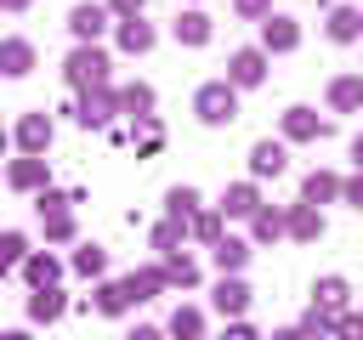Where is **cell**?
Instances as JSON below:
<instances>
[{
	"label": "cell",
	"mask_w": 363,
	"mask_h": 340,
	"mask_svg": "<svg viewBox=\"0 0 363 340\" xmlns=\"http://www.w3.org/2000/svg\"><path fill=\"white\" fill-rule=\"evenodd\" d=\"M199 113H204L210 125L233 119V91H227V85H204V91H199Z\"/></svg>",
	"instance_id": "6da1fadb"
},
{
	"label": "cell",
	"mask_w": 363,
	"mask_h": 340,
	"mask_svg": "<svg viewBox=\"0 0 363 340\" xmlns=\"http://www.w3.org/2000/svg\"><path fill=\"white\" fill-rule=\"evenodd\" d=\"M102 68H108V57H102V51H74V62H68V79H74V85H85V79H102Z\"/></svg>",
	"instance_id": "7a4b0ae2"
},
{
	"label": "cell",
	"mask_w": 363,
	"mask_h": 340,
	"mask_svg": "<svg viewBox=\"0 0 363 340\" xmlns=\"http://www.w3.org/2000/svg\"><path fill=\"white\" fill-rule=\"evenodd\" d=\"M0 68H6V74H28V45H23V40H6V45H0Z\"/></svg>",
	"instance_id": "3957f363"
},
{
	"label": "cell",
	"mask_w": 363,
	"mask_h": 340,
	"mask_svg": "<svg viewBox=\"0 0 363 340\" xmlns=\"http://www.w3.org/2000/svg\"><path fill=\"white\" fill-rule=\"evenodd\" d=\"M233 79H238V85H255V79H261V51H238V57H233Z\"/></svg>",
	"instance_id": "277c9868"
},
{
	"label": "cell",
	"mask_w": 363,
	"mask_h": 340,
	"mask_svg": "<svg viewBox=\"0 0 363 340\" xmlns=\"http://www.w3.org/2000/svg\"><path fill=\"white\" fill-rule=\"evenodd\" d=\"M255 170H261V176H278V170H284V147L261 142V147H255Z\"/></svg>",
	"instance_id": "5b68a950"
},
{
	"label": "cell",
	"mask_w": 363,
	"mask_h": 340,
	"mask_svg": "<svg viewBox=\"0 0 363 340\" xmlns=\"http://www.w3.org/2000/svg\"><path fill=\"white\" fill-rule=\"evenodd\" d=\"M244 300H250L244 283H221V289H216V306H221V312H244Z\"/></svg>",
	"instance_id": "8992f818"
},
{
	"label": "cell",
	"mask_w": 363,
	"mask_h": 340,
	"mask_svg": "<svg viewBox=\"0 0 363 340\" xmlns=\"http://www.w3.org/2000/svg\"><path fill=\"white\" fill-rule=\"evenodd\" d=\"M45 136H51V125H45L40 113H28V119H23V147H45Z\"/></svg>",
	"instance_id": "52a82bcc"
},
{
	"label": "cell",
	"mask_w": 363,
	"mask_h": 340,
	"mask_svg": "<svg viewBox=\"0 0 363 340\" xmlns=\"http://www.w3.org/2000/svg\"><path fill=\"white\" fill-rule=\"evenodd\" d=\"M68 23H74V34H96V28H102V11H96V6H79Z\"/></svg>",
	"instance_id": "ba28073f"
},
{
	"label": "cell",
	"mask_w": 363,
	"mask_h": 340,
	"mask_svg": "<svg viewBox=\"0 0 363 340\" xmlns=\"http://www.w3.org/2000/svg\"><path fill=\"white\" fill-rule=\"evenodd\" d=\"M267 45H278V51H284V45H295V28H289V17H272V23H267Z\"/></svg>",
	"instance_id": "9c48e42d"
},
{
	"label": "cell",
	"mask_w": 363,
	"mask_h": 340,
	"mask_svg": "<svg viewBox=\"0 0 363 340\" xmlns=\"http://www.w3.org/2000/svg\"><path fill=\"white\" fill-rule=\"evenodd\" d=\"M357 96H363V85H357V79H335V91H329V102H335V108H352Z\"/></svg>",
	"instance_id": "30bf717a"
},
{
	"label": "cell",
	"mask_w": 363,
	"mask_h": 340,
	"mask_svg": "<svg viewBox=\"0 0 363 340\" xmlns=\"http://www.w3.org/2000/svg\"><path fill=\"white\" fill-rule=\"evenodd\" d=\"M318 130H323V125H318L306 108H289V136H318Z\"/></svg>",
	"instance_id": "8fae6325"
},
{
	"label": "cell",
	"mask_w": 363,
	"mask_h": 340,
	"mask_svg": "<svg viewBox=\"0 0 363 340\" xmlns=\"http://www.w3.org/2000/svg\"><path fill=\"white\" fill-rule=\"evenodd\" d=\"M176 34H182V40H204V34H210V23H204L199 11H187V17L176 23Z\"/></svg>",
	"instance_id": "7c38bea8"
},
{
	"label": "cell",
	"mask_w": 363,
	"mask_h": 340,
	"mask_svg": "<svg viewBox=\"0 0 363 340\" xmlns=\"http://www.w3.org/2000/svg\"><path fill=\"white\" fill-rule=\"evenodd\" d=\"M119 40H125V45H130V51H142V45H147V40H153V34H147V23H136V17H130V23H125V28H119Z\"/></svg>",
	"instance_id": "4fadbf2b"
},
{
	"label": "cell",
	"mask_w": 363,
	"mask_h": 340,
	"mask_svg": "<svg viewBox=\"0 0 363 340\" xmlns=\"http://www.w3.org/2000/svg\"><path fill=\"white\" fill-rule=\"evenodd\" d=\"M221 210H233V215H250V210H255V193H250V187H233Z\"/></svg>",
	"instance_id": "5bb4252c"
},
{
	"label": "cell",
	"mask_w": 363,
	"mask_h": 340,
	"mask_svg": "<svg viewBox=\"0 0 363 340\" xmlns=\"http://www.w3.org/2000/svg\"><path fill=\"white\" fill-rule=\"evenodd\" d=\"M57 312H62V295L57 289H40L34 295V317H57Z\"/></svg>",
	"instance_id": "9a60e30c"
},
{
	"label": "cell",
	"mask_w": 363,
	"mask_h": 340,
	"mask_svg": "<svg viewBox=\"0 0 363 340\" xmlns=\"http://www.w3.org/2000/svg\"><path fill=\"white\" fill-rule=\"evenodd\" d=\"M329 34H335V40H352V34H357V11H335Z\"/></svg>",
	"instance_id": "2e32d148"
},
{
	"label": "cell",
	"mask_w": 363,
	"mask_h": 340,
	"mask_svg": "<svg viewBox=\"0 0 363 340\" xmlns=\"http://www.w3.org/2000/svg\"><path fill=\"white\" fill-rule=\"evenodd\" d=\"M11 181H17V187H34V181H40V159H23V164L11 170Z\"/></svg>",
	"instance_id": "e0dca14e"
},
{
	"label": "cell",
	"mask_w": 363,
	"mask_h": 340,
	"mask_svg": "<svg viewBox=\"0 0 363 340\" xmlns=\"http://www.w3.org/2000/svg\"><path fill=\"white\" fill-rule=\"evenodd\" d=\"M170 329H176L182 340H193V334H199V312H176V323H170Z\"/></svg>",
	"instance_id": "ac0fdd59"
},
{
	"label": "cell",
	"mask_w": 363,
	"mask_h": 340,
	"mask_svg": "<svg viewBox=\"0 0 363 340\" xmlns=\"http://www.w3.org/2000/svg\"><path fill=\"white\" fill-rule=\"evenodd\" d=\"M216 261H221V266H238V261H244V244H233V238H227V244L216 249Z\"/></svg>",
	"instance_id": "d6986e66"
},
{
	"label": "cell",
	"mask_w": 363,
	"mask_h": 340,
	"mask_svg": "<svg viewBox=\"0 0 363 340\" xmlns=\"http://www.w3.org/2000/svg\"><path fill=\"white\" fill-rule=\"evenodd\" d=\"M329 193H335L329 176H312V181H306V198H329Z\"/></svg>",
	"instance_id": "ffe728a7"
},
{
	"label": "cell",
	"mask_w": 363,
	"mask_h": 340,
	"mask_svg": "<svg viewBox=\"0 0 363 340\" xmlns=\"http://www.w3.org/2000/svg\"><path fill=\"white\" fill-rule=\"evenodd\" d=\"M17 255H23V238L6 232V238H0V261H17Z\"/></svg>",
	"instance_id": "44dd1931"
},
{
	"label": "cell",
	"mask_w": 363,
	"mask_h": 340,
	"mask_svg": "<svg viewBox=\"0 0 363 340\" xmlns=\"http://www.w3.org/2000/svg\"><path fill=\"white\" fill-rule=\"evenodd\" d=\"M193 204H199V198H193V193H187V187H182V193H170V210H176V215H187V210H193Z\"/></svg>",
	"instance_id": "7402d4cb"
},
{
	"label": "cell",
	"mask_w": 363,
	"mask_h": 340,
	"mask_svg": "<svg viewBox=\"0 0 363 340\" xmlns=\"http://www.w3.org/2000/svg\"><path fill=\"white\" fill-rule=\"evenodd\" d=\"M51 272H57V266H51V261H45V255H40V261H28V278H34V283H45V278H51Z\"/></svg>",
	"instance_id": "603a6c76"
},
{
	"label": "cell",
	"mask_w": 363,
	"mask_h": 340,
	"mask_svg": "<svg viewBox=\"0 0 363 340\" xmlns=\"http://www.w3.org/2000/svg\"><path fill=\"white\" fill-rule=\"evenodd\" d=\"M255 232H261V238H272V232H278V215H272V210H267V215H255Z\"/></svg>",
	"instance_id": "cb8c5ba5"
},
{
	"label": "cell",
	"mask_w": 363,
	"mask_h": 340,
	"mask_svg": "<svg viewBox=\"0 0 363 340\" xmlns=\"http://www.w3.org/2000/svg\"><path fill=\"white\" fill-rule=\"evenodd\" d=\"M295 232H301V238H312V232H318V221H312V210H301V215H295Z\"/></svg>",
	"instance_id": "d4e9b609"
},
{
	"label": "cell",
	"mask_w": 363,
	"mask_h": 340,
	"mask_svg": "<svg viewBox=\"0 0 363 340\" xmlns=\"http://www.w3.org/2000/svg\"><path fill=\"white\" fill-rule=\"evenodd\" d=\"M79 272H102V249H85L79 255Z\"/></svg>",
	"instance_id": "484cf974"
},
{
	"label": "cell",
	"mask_w": 363,
	"mask_h": 340,
	"mask_svg": "<svg viewBox=\"0 0 363 340\" xmlns=\"http://www.w3.org/2000/svg\"><path fill=\"white\" fill-rule=\"evenodd\" d=\"M340 334H346V340H363V317H346V323H340Z\"/></svg>",
	"instance_id": "4316f807"
},
{
	"label": "cell",
	"mask_w": 363,
	"mask_h": 340,
	"mask_svg": "<svg viewBox=\"0 0 363 340\" xmlns=\"http://www.w3.org/2000/svg\"><path fill=\"white\" fill-rule=\"evenodd\" d=\"M261 6H267V0H238V11H250V17H255Z\"/></svg>",
	"instance_id": "83f0119b"
},
{
	"label": "cell",
	"mask_w": 363,
	"mask_h": 340,
	"mask_svg": "<svg viewBox=\"0 0 363 340\" xmlns=\"http://www.w3.org/2000/svg\"><path fill=\"white\" fill-rule=\"evenodd\" d=\"M113 6H119V11H136V6H142V0H113Z\"/></svg>",
	"instance_id": "f1b7e54d"
},
{
	"label": "cell",
	"mask_w": 363,
	"mask_h": 340,
	"mask_svg": "<svg viewBox=\"0 0 363 340\" xmlns=\"http://www.w3.org/2000/svg\"><path fill=\"white\" fill-rule=\"evenodd\" d=\"M136 340H159V334H153V329H142V334H136Z\"/></svg>",
	"instance_id": "f546056e"
},
{
	"label": "cell",
	"mask_w": 363,
	"mask_h": 340,
	"mask_svg": "<svg viewBox=\"0 0 363 340\" xmlns=\"http://www.w3.org/2000/svg\"><path fill=\"white\" fill-rule=\"evenodd\" d=\"M352 153H357V159H363V136H357V147H352Z\"/></svg>",
	"instance_id": "4dcf8cb0"
},
{
	"label": "cell",
	"mask_w": 363,
	"mask_h": 340,
	"mask_svg": "<svg viewBox=\"0 0 363 340\" xmlns=\"http://www.w3.org/2000/svg\"><path fill=\"white\" fill-rule=\"evenodd\" d=\"M0 340H23V334H0Z\"/></svg>",
	"instance_id": "1f68e13d"
},
{
	"label": "cell",
	"mask_w": 363,
	"mask_h": 340,
	"mask_svg": "<svg viewBox=\"0 0 363 340\" xmlns=\"http://www.w3.org/2000/svg\"><path fill=\"white\" fill-rule=\"evenodd\" d=\"M6 6H23V0H6Z\"/></svg>",
	"instance_id": "d6a6232c"
},
{
	"label": "cell",
	"mask_w": 363,
	"mask_h": 340,
	"mask_svg": "<svg viewBox=\"0 0 363 340\" xmlns=\"http://www.w3.org/2000/svg\"><path fill=\"white\" fill-rule=\"evenodd\" d=\"M0 147H6V136H0Z\"/></svg>",
	"instance_id": "836d02e7"
}]
</instances>
